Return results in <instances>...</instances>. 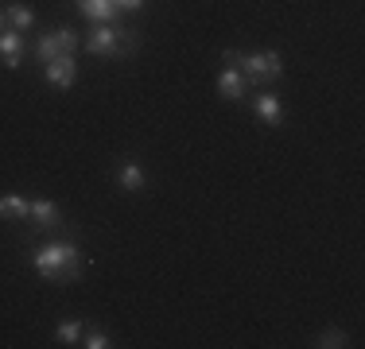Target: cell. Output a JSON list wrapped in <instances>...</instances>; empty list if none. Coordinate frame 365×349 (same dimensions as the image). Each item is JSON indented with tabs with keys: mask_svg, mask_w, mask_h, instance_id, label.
Listing matches in <instances>:
<instances>
[{
	"mask_svg": "<svg viewBox=\"0 0 365 349\" xmlns=\"http://www.w3.org/2000/svg\"><path fill=\"white\" fill-rule=\"evenodd\" d=\"M117 187L120 190H128V194H136V190H144V167L140 163H133V160H125V163H117Z\"/></svg>",
	"mask_w": 365,
	"mask_h": 349,
	"instance_id": "cell-11",
	"label": "cell"
},
{
	"mask_svg": "<svg viewBox=\"0 0 365 349\" xmlns=\"http://www.w3.org/2000/svg\"><path fill=\"white\" fill-rule=\"evenodd\" d=\"M117 8H125V12H140L144 8V0H113Z\"/></svg>",
	"mask_w": 365,
	"mask_h": 349,
	"instance_id": "cell-18",
	"label": "cell"
},
{
	"mask_svg": "<svg viewBox=\"0 0 365 349\" xmlns=\"http://www.w3.org/2000/svg\"><path fill=\"white\" fill-rule=\"evenodd\" d=\"M31 202L24 194H0V222H28Z\"/></svg>",
	"mask_w": 365,
	"mask_h": 349,
	"instance_id": "cell-12",
	"label": "cell"
},
{
	"mask_svg": "<svg viewBox=\"0 0 365 349\" xmlns=\"http://www.w3.org/2000/svg\"><path fill=\"white\" fill-rule=\"evenodd\" d=\"M253 109H257L260 125H268V128H280L284 120H288V109H284V101L276 98V93H268V90L253 98Z\"/></svg>",
	"mask_w": 365,
	"mask_h": 349,
	"instance_id": "cell-6",
	"label": "cell"
},
{
	"mask_svg": "<svg viewBox=\"0 0 365 349\" xmlns=\"http://www.w3.org/2000/svg\"><path fill=\"white\" fill-rule=\"evenodd\" d=\"M315 345H319V349H342V345H350V338H346V330L330 326V330H323V334H319Z\"/></svg>",
	"mask_w": 365,
	"mask_h": 349,
	"instance_id": "cell-14",
	"label": "cell"
},
{
	"mask_svg": "<svg viewBox=\"0 0 365 349\" xmlns=\"http://www.w3.org/2000/svg\"><path fill=\"white\" fill-rule=\"evenodd\" d=\"M31 268L43 279H51V283H78V276H82V249L71 237H55L31 256Z\"/></svg>",
	"mask_w": 365,
	"mask_h": 349,
	"instance_id": "cell-1",
	"label": "cell"
},
{
	"mask_svg": "<svg viewBox=\"0 0 365 349\" xmlns=\"http://www.w3.org/2000/svg\"><path fill=\"white\" fill-rule=\"evenodd\" d=\"M78 345H86V349H109L113 342H109V334H106V330H86V334H82V342H78Z\"/></svg>",
	"mask_w": 365,
	"mask_h": 349,
	"instance_id": "cell-16",
	"label": "cell"
},
{
	"mask_svg": "<svg viewBox=\"0 0 365 349\" xmlns=\"http://www.w3.org/2000/svg\"><path fill=\"white\" fill-rule=\"evenodd\" d=\"M8 28V16H4V8H0V31H4Z\"/></svg>",
	"mask_w": 365,
	"mask_h": 349,
	"instance_id": "cell-19",
	"label": "cell"
},
{
	"mask_svg": "<svg viewBox=\"0 0 365 349\" xmlns=\"http://www.w3.org/2000/svg\"><path fill=\"white\" fill-rule=\"evenodd\" d=\"M140 39H136L133 28H117V24H93L90 39H86V51L98 58H120V55H136Z\"/></svg>",
	"mask_w": 365,
	"mask_h": 349,
	"instance_id": "cell-2",
	"label": "cell"
},
{
	"mask_svg": "<svg viewBox=\"0 0 365 349\" xmlns=\"http://www.w3.org/2000/svg\"><path fill=\"white\" fill-rule=\"evenodd\" d=\"M28 222L36 225V229H63V209H58L51 198H36L31 202V209H28Z\"/></svg>",
	"mask_w": 365,
	"mask_h": 349,
	"instance_id": "cell-8",
	"label": "cell"
},
{
	"mask_svg": "<svg viewBox=\"0 0 365 349\" xmlns=\"http://www.w3.org/2000/svg\"><path fill=\"white\" fill-rule=\"evenodd\" d=\"M78 43H82V39H78V31L66 28V24H58V28L43 31L39 39H36V47H31V58H36L39 66H47L51 58H58V55H74Z\"/></svg>",
	"mask_w": 365,
	"mask_h": 349,
	"instance_id": "cell-4",
	"label": "cell"
},
{
	"mask_svg": "<svg viewBox=\"0 0 365 349\" xmlns=\"http://www.w3.org/2000/svg\"><path fill=\"white\" fill-rule=\"evenodd\" d=\"M222 63H225V66H237V63H241V51L225 47V51H222Z\"/></svg>",
	"mask_w": 365,
	"mask_h": 349,
	"instance_id": "cell-17",
	"label": "cell"
},
{
	"mask_svg": "<svg viewBox=\"0 0 365 349\" xmlns=\"http://www.w3.org/2000/svg\"><path fill=\"white\" fill-rule=\"evenodd\" d=\"M4 16H8V28L12 31H31L36 28V12H31L28 4H8Z\"/></svg>",
	"mask_w": 365,
	"mask_h": 349,
	"instance_id": "cell-13",
	"label": "cell"
},
{
	"mask_svg": "<svg viewBox=\"0 0 365 349\" xmlns=\"http://www.w3.org/2000/svg\"><path fill=\"white\" fill-rule=\"evenodd\" d=\"M43 74H47V82L55 85V90H71V85L78 82V63H74V55L51 58V63L43 66Z\"/></svg>",
	"mask_w": 365,
	"mask_h": 349,
	"instance_id": "cell-5",
	"label": "cell"
},
{
	"mask_svg": "<svg viewBox=\"0 0 365 349\" xmlns=\"http://www.w3.org/2000/svg\"><path fill=\"white\" fill-rule=\"evenodd\" d=\"M78 8L90 24H117V12H120L113 0H78Z\"/></svg>",
	"mask_w": 365,
	"mask_h": 349,
	"instance_id": "cell-10",
	"label": "cell"
},
{
	"mask_svg": "<svg viewBox=\"0 0 365 349\" xmlns=\"http://www.w3.org/2000/svg\"><path fill=\"white\" fill-rule=\"evenodd\" d=\"M24 51H28L24 31H12V28L0 31V63H4L8 70H20L24 66Z\"/></svg>",
	"mask_w": 365,
	"mask_h": 349,
	"instance_id": "cell-7",
	"label": "cell"
},
{
	"mask_svg": "<svg viewBox=\"0 0 365 349\" xmlns=\"http://www.w3.org/2000/svg\"><path fill=\"white\" fill-rule=\"evenodd\" d=\"M218 93H222L225 101H245V93H249L245 74H241L237 66H222V74H218Z\"/></svg>",
	"mask_w": 365,
	"mask_h": 349,
	"instance_id": "cell-9",
	"label": "cell"
},
{
	"mask_svg": "<svg viewBox=\"0 0 365 349\" xmlns=\"http://www.w3.org/2000/svg\"><path fill=\"white\" fill-rule=\"evenodd\" d=\"M237 70L245 74L249 85H260V90H268L276 78H284V55H280V51H249V55L241 51Z\"/></svg>",
	"mask_w": 365,
	"mask_h": 349,
	"instance_id": "cell-3",
	"label": "cell"
},
{
	"mask_svg": "<svg viewBox=\"0 0 365 349\" xmlns=\"http://www.w3.org/2000/svg\"><path fill=\"white\" fill-rule=\"evenodd\" d=\"M55 338H58L63 345H78V342H82V326H78V322H58V326H55Z\"/></svg>",
	"mask_w": 365,
	"mask_h": 349,
	"instance_id": "cell-15",
	"label": "cell"
}]
</instances>
